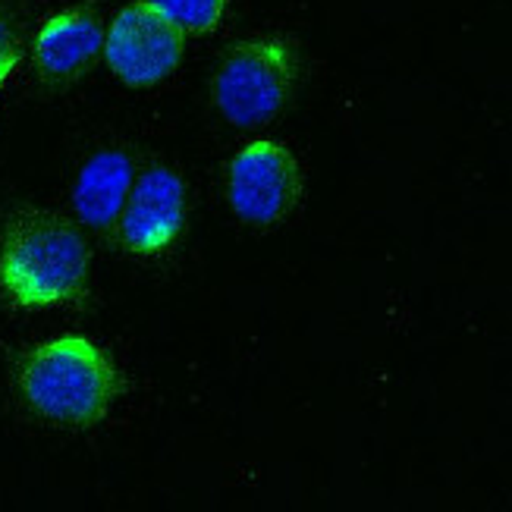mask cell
Instances as JSON below:
<instances>
[{
  "instance_id": "1",
  "label": "cell",
  "mask_w": 512,
  "mask_h": 512,
  "mask_svg": "<svg viewBox=\"0 0 512 512\" xmlns=\"http://www.w3.org/2000/svg\"><path fill=\"white\" fill-rule=\"evenodd\" d=\"M82 233L48 211H22L0 236V289L22 308L73 305L88 286Z\"/></svg>"
},
{
  "instance_id": "2",
  "label": "cell",
  "mask_w": 512,
  "mask_h": 512,
  "mask_svg": "<svg viewBox=\"0 0 512 512\" xmlns=\"http://www.w3.org/2000/svg\"><path fill=\"white\" fill-rule=\"evenodd\" d=\"M16 384L29 409L66 428L101 421L123 390L107 352L85 337H60L22 355Z\"/></svg>"
},
{
  "instance_id": "3",
  "label": "cell",
  "mask_w": 512,
  "mask_h": 512,
  "mask_svg": "<svg viewBox=\"0 0 512 512\" xmlns=\"http://www.w3.org/2000/svg\"><path fill=\"white\" fill-rule=\"evenodd\" d=\"M296 70V48L286 38L239 41L214 73V104L239 129L264 126L293 95Z\"/></svg>"
},
{
  "instance_id": "4",
  "label": "cell",
  "mask_w": 512,
  "mask_h": 512,
  "mask_svg": "<svg viewBox=\"0 0 512 512\" xmlns=\"http://www.w3.org/2000/svg\"><path fill=\"white\" fill-rule=\"evenodd\" d=\"M227 198L242 224L274 227L302 198V170L293 151L280 142H249L230 161Z\"/></svg>"
},
{
  "instance_id": "5",
  "label": "cell",
  "mask_w": 512,
  "mask_h": 512,
  "mask_svg": "<svg viewBox=\"0 0 512 512\" xmlns=\"http://www.w3.org/2000/svg\"><path fill=\"white\" fill-rule=\"evenodd\" d=\"M186 32L173 26L145 0L123 7L104 35V57L110 73L132 88L164 82L183 60Z\"/></svg>"
},
{
  "instance_id": "6",
  "label": "cell",
  "mask_w": 512,
  "mask_h": 512,
  "mask_svg": "<svg viewBox=\"0 0 512 512\" xmlns=\"http://www.w3.org/2000/svg\"><path fill=\"white\" fill-rule=\"evenodd\" d=\"M186 220V186L170 167H148L126 198L120 211V239L136 255H158L170 249L183 233Z\"/></svg>"
},
{
  "instance_id": "7",
  "label": "cell",
  "mask_w": 512,
  "mask_h": 512,
  "mask_svg": "<svg viewBox=\"0 0 512 512\" xmlns=\"http://www.w3.org/2000/svg\"><path fill=\"white\" fill-rule=\"evenodd\" d=\"M104 51V29L92 10H60L41 22L32 41L38 76L48 82H70L85 73Z\"/></svg>"
},
{
  "instance_id": "8",
  "label": "cell",
  "mask_w": 512,
  "mask_h": 512,
  "mask_svg": "<svg viewBox=\"0 0 512 512\" xmlns=\"http://www.w3.org/2000/svg\"><path fill=\"white\" fill-rule=\"evenodd\" d=\"M132 192V158L120 148H104L88 161L73 186V208L82 224L107 230L117 224Z\"/></svg>"
},
{
  "instance_id": "9",
  "label": "cell",
  "mask_w": 512,
  "mask_h": 512,
  "mask_svg": "<svg viewBox=\"0 0 512 512\" xmlns=\"http://www.w3.org/2000/svg\"><path fill=\"white\" fill-rule=\"evenodd\" d=\"M186 35H205L220 26L230 0H145Z\"/></svg>"
},
{
  "instance_id": "10",
  "label": "cell",
  "mask_w": 512,
  "mask_h": 512,
  "mask_svg": "<svg viewBox=\"0 0 512 512\" xmlns=\"http://www.w3.org/2000/svg\"><path fill=\"white\" fill-rule=\"evenodd\" d=\"M22 57V38H19V22L13 10L0 0V88L16 70V63Z\"/></svg>"
}]
</instances>
